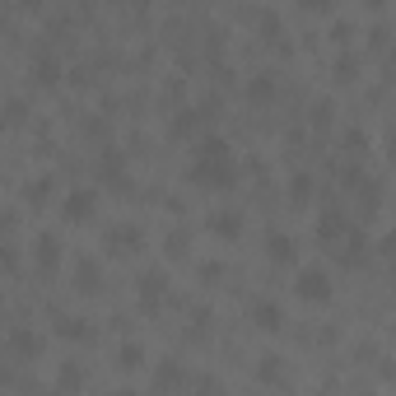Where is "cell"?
I'll list each match as a JSON object with an SVG mask.
<instances>
[{"mask_svg":"<svg viewBox=\"0 0 396 396\" xmlns=\"http://www.w3.org/2000/svg\"><path fill=\"white\" fill-rule=\"evenodd\" d=\"M233 173H238V158H233V149H228L219 136H205L201 145H196V154H192V182L196 187L219 192V187L233 182Z\"/></svg>","mask_w":396,"mask_h":396,"instance_id":"1","label":"cell"},{"mask_svg":"<svg viewBox=\"0 0 396 396\" xmlns=\"http://www.w3.org/2000/svg\"><path fill=\"white\" fill-rule=\"evenodd\" d=\"M294 294L303 298V303L322 308V303H331V294H336V284H331V275L322 271V266H303V271L294 275Z\"/></svg>","mask_w":396,"mask_h":396,"instance_id":"2","label":"cell"},{"mask_svg":"<svg viewBox=\"0 0 396 396\" xmlns=\"http://www.w3.org/2000/svg\"><path fill=\"white\" fill-rule=\"evenodd\" d=\"M93 210H98V196H93L89 187H79V192H70L66 201H61V219H66V224H89Z\"/></svg>","mask_w":396,"mask_h":396,"instance_id":"3","label":"cell"},{"mask_svg":"<svg viewBox=\"0 0 396 396\" xmlns=\"http://www.w3.org/2000/svg\"><path fill=\"white\" fill-rule=\"evenodd\" d=\"M33 261L42 266V271H57V261H61V238H57V233L33 238Z\"/></svg>","mask_w":396,"mask_h":396,"instance_id":"4","label":"cell"},{"mask_svg":"<svg viewBox=\"0 0 396 396\" xmlns=\"http://www.w3.org/2000/svg\"><path fill=\"white\" fill-rule=\"evenodd\" d=\"M210 233H215V238H238V233H243V215H238V210L210 215Z\"/></svg>","mask_w":396,"mask_h":396,"instance_id":"5","label":"cell"},{"mask_svg":"<svg viewBox=\"0 0 396 396\" xmlns=\"http://www.w3.org/2000/svg\"><path fill=\"white\" fill-rule=\"evenodd\" d=\"M57 336H66V340H89L93 331H89V322H84V317H57Z\"/></svg>","mask_w":396,"mask_h":396,"instance_id":"6","label":"cell"},{"mask_svg":"<svg viewBox=\"0 0 396 396\" xmlns=\"http://www.w3.org/2000/svg\"><path fill=\"white\" fill-rule=\"evenodd\" d=\"M117 243V252H136V243H140V228H131V224H117L112 233H107V248Z\"/></svg>","mask_w":396,"mask_h":396,"instance_id":"7","label":"cell"},{"mask_svg":"<svg viewBox=\"0 0 396 396\" xmlns=\"http://www.w3.org/2000/svg\"><path fill=\"white\" fill-rule=\"evenodd\" d=\"M10 350H14V354H37V336H33L28 327H14V331H10Z\"/></svg>","mask_w":396,"mask_h":396,"instance_id":"8","label":"cell"},{"mask_svg":"<svg viewBox=\"0 0 396 396\" xmlns=\"http://www.w3.org/2000/svg\"><path fill=\"white\" fill-rule=\"evenodd\" d=\"M252 317H257L261 331H280V308H275V303H257V308H252Z\"/></svg>","mask_w":396,"mask_h":396,"instance_id":"9","label":"cell"},{"mask_svg":"<svg viewBox=\"0 0 396 396\" xmlns=\"http://www.w3.org/2000/svg\"><path fill=\"white\" fill-rule=\"evenodd\" d=\"M271 93H275V79H271V75H257V79L248 84V98H252V103H271Z\"/></svg>","mask_w":396,"mask_h":396,"instance_id":"10","label":"cell"},{"mask_svg":"<svg viewBox=\"0 0 396 396\" xmlns=\"http://www.w3.org/2000/svg\"><path fill=\"white\" fill-rule=\"evenodd\" d=\"M271 261H294V238L271 233Z\"/></svg>","mask_w":396,"mask_h":396,"instance_id":"11","label":"cell"},{"mask_svg":"<svg viewBox=\"0 0 396 396\" xmlns=\"http://www.w3.org/2000/svg\"><path fill=\"white\" fill-rule=\"evenodd\" d=\"M75 275H79V289H84V294H93V289H98V266H93V261H79Z\"/></svg>","mask_w":396,"mask_h":396,"instance_id":"12","label":"cell"},{"mask_svg":"<svg viewBox=\"0 0 396 396\" xmlns=\"http://www.w3.org/2000/svg\"><path fill=\"white\" fill-rule=\"evenodd\" d=\"M33 79H42V84H57V79H61L57 61H52V57H42V61H37V66H33Z\"/></svg>","mask_w":396,"mask_h":396,"instance_id":"13","label":"cell"},{"mask_svg":"<svg viewBox=\"0 0 396 396\" xmlns=\"http://www.w3.org/2000/svg\"><path fill=\"white\" fill-rule=\"evenodd\" d=\"M289 196H294V201H308V196H313V177H308V173H298V177L289 182Z\"/></svg>","mask_w":396,"mask_h":396,"instance_id":"14","label":"cell"},{"mask_svg":"<svg viewBox=\"0 0 396 396\" xmlns=\"http://www.w3.org/2000/svg\"><path fill=\"white\" fill-rule=\"evenodd\" d=\"M140 294L158 298V294H163V275H140Z\"/></svg>","mask_w":396,"mask_h":396,"instance_id":"15","label":"cell"},{"mask_svg":"<svg viewBox=\"0 0 396 396\" xmlns=\"http://www.w3.org/2000/svg\"><path fill=\"white\" fill-rule=\"evenodd\" d=\"M140 363H145V350H140V345H126L122 350V368H140Z\"/></svg>","mask_w":396,"mask_h":396,"instance_id":"16","label":"cell"},{"mask_svg":"<svg viewBox=\"0 0 396 396\" xmlns=\"http://www.w3.org/2000/svg\"><path fill=\"white\" fill-rule=\"evenodd\" d=\"M61 387H84V373H79V368H61Z\"/></svg>","mask_w":396,"mask_h":396,"instance_id":"17","label":"cell"},{"mask_svg":"<svg viewBox=\"0 0 396 396\" xmlns=\"http://www.w3.org/2000/svg\"><path fill=\"white\" fill-rule=\"evenodd\" d=\"M298 5H303V10H331L336 0H298Z\"/></svg>","mask_w":396,"mask_h":396,"instance_id":"18","label":"cell"},{"mask_svg":"<svg viewBox=\"0 0 396 396\" xmlns=\"http://www.w3.org/2000/svg\"><path fill=\"white\" fill-rule=\"evenodd\" d=\"M383 252H387V257H396V233H387V238H383Z\"/></svg>","mask_w":396,"mask_h":396,"instance_id":"19","label":"cell"},{"mask_svg":"<svg viewBox=\"0 0 396 396\" xmlns=\"http://www.w3.org/2000/svg\"><path fill=\"white\" fill-rule=\"evenodd\" d=\"M387 149H392V158H396V140H387Z\"/></svg>","mask_w":396,"mask_h":396,"instance_id":"20","label":"cell"}]
</instances>
